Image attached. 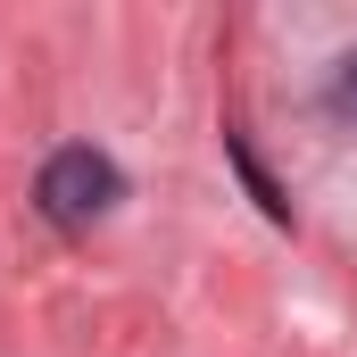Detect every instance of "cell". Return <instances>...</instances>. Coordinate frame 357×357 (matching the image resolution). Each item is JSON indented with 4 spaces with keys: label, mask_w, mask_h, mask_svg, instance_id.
<instances>
[{
    "label": "cell",
    "mask_w": 357,
    "mask_h": 357,
    "mask_svg": "<svg viewBox=\"0 0 357 357\" xmlns=\"http://www.w3.org/2000/svg\"><path fill=\"white\" fill-rule=\"evenodd\" d=\"M116 167L100 158V150H59L50 167H42V208L59 216V225H91V216H108L116 208Z\"/></svg>",
    "instance_id": "6da1fadb"
}]
</instances>
